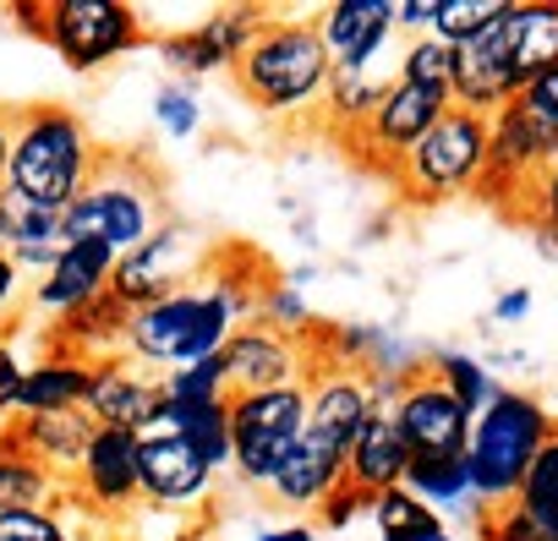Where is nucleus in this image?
I'll use <instances>...</instances> for the list:
<instances>
[{
	"label": "nucleus",
	"mask_w": 558,
	"mask_h": 541,
	"mask_svg": "<svg viewBox=\"0 0 558 541\" xmlns=\"http://www.w3.org/2000/svg\"><path fill=\"white\" fill-rule=\"evenodd\" d=\"M345 481V454L335 448V443H318L313 432H302L296 443H291V454L279 459V470L268 476V497L274 503H286V508H296V514H318V503L335 492Z\"/></svg>",
	"instance_id": "nucleus-20"
},
{
	"label": "nucleus",
	"mask_w": 558,
	"mask_h": 541,
	"mask_svg": "<svg viewBox=\"0 0 558 541\" xmlns=\"http://www.w3.org/2000/svg\"><path fill=\"white\" fill-rule=\"evenodd\" d=\"M531 235H536L542 257H553V262H558V230H553V224H531Z\"/></svg>",
	"instance_id": "nucleus-51"
},
{
	"label": "nucleus",
	"mask_w": 558,
	"mask_h": 541,
	"mask_svg": "<svg viewBox=\"0 0 558 541\" xmlns=\"http://www.w3.org/2000/svg\"><path fill=\"white\" fill-rule=\"evenodd\" d=\"M61 503V476L45 470L34 454L0 443V514L17 508H56Z\"/></svg>",
	"instance_id": "nucleus-27"
},
{
	"label": "nucleus",
	"mask_w": 558,
	"mask_h": 541,
	"mask_svg": "<svg viewBox=\"0 0 558 541\" xmlns=\"http://www.w3.org/2000/svg\"><path fill=\"white\" fill-rule=\"evenodd\" d=\"M61 241H66L61 208H39V202H23V197H12V192H0V251L61 246Z\"/></svg>",
	"instance_id": "nucleus-32"
},
{
	"label": "nucleus",
	"mask_w": 558,
	"mask_h": 541,
	"mask_svg": "<svg viewBox=\"0 0 558 541\" xmlns=\"http://www.w3.org/2000/svg\"><path fill=\"white\" fill-rule=\"evenodd\" d=\"M504 12H509V0H438L427 34L444 39L449 50H460V45H471L482 28H493Z\"/></svg>",
	"instance_id": "nucleus-36"
},
{
	"label": "nucleus",
	"mask_w": 558,
	"mask_h": 541,
	"mask_svg": "<svg viewBox=\"0 0 558 541\" xmlns=\"http://www.w3.org/2000/svg\"><path fill=\"white\" fill-rule=\"evenodd\" d=\"M159 383L143 378L132 361H94V389L83 399V410L94 416V427H110V432H148L154 416H159Z\"/></svg>",
	"instance_id": "nucleus-18"
},
{
	"label": "nucleus",
	"mask_w": 558,
	"mask_h": 541,
	"mask_svg": "<svg viewBox=\"0 0 558 541\" xmlns=\"http://www.w3.org/2000/svg\"><path fill=\"white\" fill-rule=\"evenodd\" d=\"M476 530H482V541H547V536L525 519V508H520V503L482 508V514H476Z\"/></svg>",
	"instance_id": "nucleus-41"
},
{
	"label": "nucleus",
	"mask_w": 558,
	"mask_h": 541,
	"mask_svg": "<svg viewBox=\"0 0 558 541\" xmlns=\"http://www.w3.org/2000/svg\"><path fill=\"white\" fill-rule=\"evenodd\" d=\"M263 274H230V268H208V280H192L181 291H170L154 307H137L126 318V340L121 351L132 361L181 372L197 367L208 356L225 351V340L257 318V296H263Z\"/></svg>",
	"instance_id": "nucleus-1"
},
{
	"label": "nucleus",
	"mask_w": 558,
	"mask_h": 541,
	"mask_svg": "<svg viewBox=\"0 0 558 541\" xmlns=\"http://www.w3.org/2000/svg\"><path fill=\"white\" fill-rule=\"evenodd\" d=\"M433 12H438V0H395V28H405L411 39H422L433 28Z\"/></svg>",
	"instance_id": "nucleus-45"
},
{
	"label": "nucleus",
	"mask_w": 558,
	"mask_h": 541,
	"mask_svg": "<svg viewBox=\"0 0 558 541\" xmlns=\"http://www.w3.org/2000/svg\"><path fill=\"white\" fill-rule=\"evenodd\" d=\"M444 110H449L444 94H427V88H411V83H395V77H389V88H384L378 110L367 115V126L351 132V137H362V148H356L362 164L395 175V170L405 164V153L433 132V121H438Z\"/></svg>",
	"instance_id": "nucleus-11"
},
{
	"label": "nucleus",
	"mask_w": 558,
	"mask_h": 541,
	"mask_svg": "<svg viewBox=\"0 0 558 541\" xmlns=\"http://www.w3.org/2000/svg\"><path fill=\"white\" fill-rule=\"evenodd\" d=\"M0 541H77V530L56 508H17L0 514Z\"/></svg>",
	"instance_id": "nucleus-40"
},
{
	"label": "nucleus",
	"mask_w": 558,
	"mask_h": 541,
	"mask_svg": "<svg viewBox=\"0 0 558 541\" xmlns=\"http://www.w3.org/2000/svg\"><path fill=\"white\" fill-rule=\"evenodd\" d=\"M329 77L335 61L313 17H263L257 39L235 61V88L268 115H296L307 104H324Z\"/></svg>",
	"instance_id": "nucleus-4"
},
{
	"label": "nucleus",
	"mask_w": 558,
	"mask_h": 541,
	"mask_svg": "<svg viewBox=\"0 0 558 541\" xmlns=\"http://www.w3.org/2000/svg\"><path fill=\"white\" fill-rule=\"evenodd\" d=\"M514 104H520V110H525V115H531V121L558 143V66H553V72H542L531 88H520V94H514Z\"/></svg>",
	"instance_id": "nucleus-42"
},
{
	"label": "nucleus",
	"mask_w": 558,
	"mask_h": 541,
	"mask_svg": "<svg viewBox=\"0 0 558 541\" xmlns=\"http://www.w3.org/2000/svg\"><path fill=\"white\" fill-rule=\"evenodd\" d=\"M558 159V143L509 99L504 110L487 115V170H482V186L476 197L509 208V213H525V197H531V181Z\"/></svg>",
	"instance_id": "nucleus-8"
},
{
	"label": "nucleus",
	"mask_w": 558,
	"mask_h": 541,
	"mask_svg": "<svg viewBox=\"0 0 558 541\" xmlns=\"http://www.w3.org/2000/svg\"><path fill=\"white\" fill-rule=\"evenodd\" d=\"M384 88H389V77H378V72H335L329 88H324V115H329V126L362 132L367 115L378 110Z\"/></svg>",
	"instance_id": "nucleus-33"
},
{
	"label": "nucleus",
	"mask_w": 558,
	"mask_h": 541,
	"mask_svg": "<svg viewBox=\"0 0 558 541\" xmlns=\"http://www.w3.org/2000/svg\"><path fill=\"white\" fill-rule=\"evenodd\" d=\"M520 219H531V224H553L558 230V159L531 181V197H525V213Z\"/></svg>",
	"instance_id": "nucleus-44"
},
{
	"label": "nucleus",
	"mask_w": 558,
	"mask_h": 541,
	"mask_svg": "<svg viewBox=\"0 0 558 541\" xmlns=\"http://www.w3.org/2000/svg\"><path fill=\"white\" fill-rule=\"evenodd\" d=\"M23 361L12 345H0V410H17V389H23Z\"/></svg>",
	"instance_id": "nucleus-46"
},
{
	"label": "nucleus",
	"mask_w": 558,
	"mask_h": 541,
	"mask_svg": "<svg viewBox=\"0 0 558 541\" xmlns=\"http://www.w3.org/2000/svg\"><path fill=\"white\" fill-rule=\"evenodd\" d=\"M257 323L279 329V334H296V340H313V312H307V296L291 291V285H263L257 296Z\"/></svg>",
	"instance_id": "nucleus-38"
},
{
	"label": "nucleus",
	"mask_w": 558,
	"mask_h": 541,
	"mask_svg": "<svg viewBox=\"0 0 558 541\" xmlns=\"http://www.w3.org/2000/svg\"><path fill=\"white\" fill-rule=\"evenodd\" d=\"M126 318H132V307H121L116 296H99V302L66 312V318L56 323V334H61L66 351H88V356H99V351H121V340H126Z\"/></svg>",
	"instance_id": "nucleus-29"
},
{
	"label": "nucleus",
	"mask_w": 558,
	"mask_h": 541,
	"mask_svg": "<svg viewBox=\"0 0 558 541\" xmlns=\"http://www.w3.org/2000/svg\"><path fill=\"white\" fill-rule=\"evenodd\" d=\"M159 394H165V399H186V405H230L225 361H219V356H208V361H197V367L165 372V378H159Z\"/></svg>",
	"instance_id": "nucleus-37"
},
{
	"label": "nucleus",
	"mask_w": 558,
	"mask_h": 541,
	"mask_svg": "<svg viewBox=\"0 0 558 541\" xmlns=\"http://www.w3.org/2000/svg\"><path fill=\"white\" fill-rule=\"evenodd\" d=\"M422 367H427V372H433V378H438V383H444V389H449V394L471 410V416H476V410L498 394L493 372H487L476 356H465V351H438V356H427Z\"/></svg>",
	"instance_id": "nucleus-35"
},
{
	"label": "nucleus",
	"mask_w": 558,
	"mask_h": 541,
	"mask_svg": "<svg viewBox=\"0 0 558 541\" xmlns=\"http://www.w3.org/2000/svg\"><path fill=\"white\" fill-rule=\"evenodd\" d=\"M257 541H318V525L296 519V525H279V530H263Z\"/></svg>",
	"instance_id": "nucleus-49"
},
{
	"label": "nucleus",
	"mask_w": 558,
	"mask_h": 541,
	"mask_svg": "<svg viewBox=\"0 0 558 541\" xmlns=\"http://www.w3.org/2000/svg\"><path fill=\"white\" fill-rule=\"evenodd\" d=\"M389 34H395V0H335L318 17V39L335 72H373Z\"/></svg>",
	"instance_id": "nucleus-17"
},
{
	"label": "nucleus",
	"mask_w": 558,
	"mask_h": 541,
	"mask_svg": "<svg viewBox=\"0 0 558 541\" xmlns=\"http://www.w3.org/2000/svg\"><path fill=\"white\" fill-rule=\"evenodd\" d=\"M94 416L77 405V410H34V416H17L7 432H0V443H12V448H23V454H34L45 470H56V476H77V465H83V454H88V443H94Z\"/></svg>",
	"instance_id": "nucleus-19"
},
{
	"label": "nucleus",
	"mask_w": 558,
	"mask_h": 541,
	"mask_svg": "<svg viewBox=\"0 0 558 541\" xmlns=\"http://www.w3.org/2000/svg\"><path fill=\"white\" fill-rule=\"evenodd\" d=\"M362 514H373V492H362V487H351V481H340V487L318 503V525H324V530H345V525L362 519Z\"/></svg>",
	"instance_id": "nucleus-43"
},
{
	"label": "nucleus",
	"mask_w": 558,
	"mask_h": 541,
	"mask_svg": "<svg viewBox=\"0 0 558 541\" xmlns=\"http://www.w3.org/2000/svg\"><path fill=\"white\" fill-rule=\"evenodd\" d=\"M94 389V361H77V356H50L39 367L23 372V389H17V416H34V410H77Z\"/></svg>",
	"instance_id": "nucleus-25"
},
{
	"label": "nucleus",
	"mask_w": 558,
	"mask_h": 541,
	"mask_svg": "<svg viewBox=\"0 0 558 541\" xmlns=\"http://www.w3.org/2000/svg\"><path fill=\"white\" fill-rule=\"evenodd\" d=\"M77 487L88 497V508L99 514H121L132 508L143 492H137V432H110L99 427L83 465H77Z\"/></svg>",
	"instance_id": "nucleus-21"
},
{
	"label": "nucleus",
	"mask_w": 558,
	"mask_h": 541,
	"mask_svg": "<svg viewBox=\"0 0 558 541\" xmlns=\"http://www.w3.org/2000/svg\"><path fill=\"white\" fill-rule=\"evenodd\" d=\"M400 487H405L411 497H422L427 508H482V503L471 497L465 459H411Z\"/></svg>",
	"instance_id": "nucleus-30"
},
{
	"label": "nucleus",
	"mask_w": 558,
	"mask_h": 541,
	"mask_svg": "<svg viewBox=\"0 0 558 541\" xmlns=\"http://www.w3.org/2000/svg\"><path fill=\"white\" fill-rule=\"evenodd\" d=\"M148 432H175V438H186L214 470H230V405L159 399V416H154Z\"/></svg>",
	"instance_id": "nucleus-26"
},
{
	"label": "nucleus",
	"mask_w": 558,
	"mask_h": 541,
	"mask_svg": "<svg viewBox=\"0 0 558 541\" xmlns=\"http://www.w3.org/2000/svg\"><path fill=\"white\" fill-rule=\"evenodd\" d=\"M192 230L186 224H159L143 246H132V251H121L116 257V274H110V296L121 302V307H154V302H165L170 291H181V285H192Z\"/></svg>",
	"instance_id": "nucleus-12"
},
{
	"label": "nucleus",
	"mask_w": 558,
	"mask_h": 541,
	"mask_svg": "<svg viewBox=\"0 0 558 541\" xmlns=\"http://www.w3.org/2000/svg\"><path fill=\"white\" fill-rule=\"evenodd\" d=\"M61 224H66V241L94 235V241H105L116 257L132 251V246H143V241L165 224V197H159L154 170H148L137 153H99L94 181H88L83 197L61 213Z\"/></svg>",
	"instance_id": "nucleus-5"
},
{
	"label": "nucleus",
	"mask_w": 558,
	"mask_h": 541,
	"mask_svg": "<svg viewBox=\"0 0 558 541\" xmlns=\"http://www.w3.org/2000/svg\"><path fill=\"white\" fill-rule=\"evenodd\" d=\"M225 378H230V394H246V389H279V383H307L318 372V340H296V334H279L268 323H241L225 351Z\"/></svg>",
	"instance_id": "nucleus-10"
},
{
	"label": "nucleus",
	"mask_w": 558,
	"mask_h": 541,
	"mask_svg": "<svg viewBox=\"0 0 558 541\" xmlns=\"http://www.w3.org/2000/svg\"><path fill=\"white\" fill-rule=\"evenodd\" d=\"M378 410L373 399V378L356 372V367H335L324 361L313 378H307V432L318 443H335L345 454V443L362 432V421Z\"/></svg>",
	"instance_id": "nucleus-15"
},
{
	"label": "nucleus",
	"mask_w": 558,
	"mask_h": 541,
	"mask_svg": "<svg viewBox=\"0 0 558 541\" xmlns=\"http://www.w3.org/2000/svg\"><path fill=\"white\" fill-rule=\"evenodd\" d=\"M525 312H531V291H504L493 302V323H520Z\"/></svg>",
	"instance_id": "nucleus-47"
},
{
	"label": "nucleus",
	"mask_w": 558,
	"mask_h": 541,
	"mask_svg": "<svg viewBox=\"0 0 558 541\" xmlns=\"http://www.w3.org/2000/svg\"><path fill=\"white\" fill-rule=\"evenodd\" d=\"M110 274H116V251H110L105 241H94V235L61 241L56 268L39 280L34 302H39V312H50V318L61 323L66 312H77V307L110 296Z\"/></svg>",
	"instance_id": "nucleus-16"
},
{
	"label": "nucleus",
	"mask_w": 558,
	"mask_h": 541,
	"mask_svg": "<svg viewBox=\"0 0 558 541\" xmlns=\"http://www.w3.org/2000/svg\"><path fill=\"white\" fill-rule=\"evenodd\" d=\"M504 39L520 88H531L542 72L558 66V0H509Z\"/></svg>",
	"instance_id": "nucleus-24"
},
{
	"label": "nucleus",
	"mask_w": 558,
	"mask_h": 541,
	"mask_svg": "<svg viewBox=\"0 0 558 541\" xmlns=\"http://www.w3.org/2000/svg\"><path fill=\"white\" fill-rule=\"evenodd\" d=\"M17 285H23V274H17V268H12V257L0 251V318H7V307L17 302Z\"/></svg>",
	"instance_id": "nucleus-48"
},
{
	"label": "nucleus",
	"mask_w": 558,
	"mask_h": 541,
	"mask_svg": "<svg viewBox=\"0 0 558 541\" xmlns=\"http://www.w3.org/2000/svg\"><path fill=\"white\" fill-rule=\"evenodd\" d=\"M411 459H465V438H471V410L416 361L400 399L389 405Z\"/></svg>",
	"instance_id": "nucleus-9"
},
{
	"label": "nucleus",
	"mask_w": 558,
	"mask_h": 541,
	"mask_svg": "<svg viewBox=\"0 0 558 541\" xmlns=\"http://www.w3.org/2000/svg\"><path fill=\"white\" fill-rule=\"evenodd\" d=\"M257 28H263V12H252V7H219V12L203 17L197 28L170 34L159 50H165V61L192 83V77L235 72V61L246 56V45L257 39Z\"/></svg>",
	"instance_id": "nucleus-14"
},
{
	"label": "nucleus",
	"mask_w": 558,
	"mask_h": 541,
	"mask_svg": "<svg viewBox=\"0 0 558 541\" xmlns=\"http://www.w3.org/2000/svg\"><path fill=\"white\" fill-rule=\"evenodd\" d=\"M405 465H411V448H405V438H400V427H395L389 410H373L362 421V432L345 443V481L362 487V492H373V497L389 492V487H400L405 481Z\"/></svg>",
	"instance_id": "nucleus-23"
},
{
	"label": "nucleus",
	"mask_w": 558,
	"mask_h": 541,
	"mask_svg": "<svg viewBox=\"0 0 558 541\" xmlns=\"http://www.w3.org/2000/svg\"><path fill=\"white\" fill-rule=\"evenodd\" d=\"M487 170V115L449 104L433 132L405 153V164L395 170V186L405 192V202H449V197H471L482 186Z\"/></svg>",
	"instance_id": "nucleus-6"
},
{
	"label": "nucleus",
	"mask_w": 558,
	"mask_h": 541,
	"mask_svg": "<svg viewBox=\"0 0 558 541\" xmlns=\"http://www.w3.org/2000/svg\"><path fill=\"white\" fill-rule=\"evenodd\" d=\"M514 503L525 508V519H531L547 541H558V427H553V438L536 448V459H531V470H525Z\"/></svg>",
	"instance_id": "nucleus-31"
},
{
	"label": "nucleus",
	"mask_w": 558,
	"mask_h": 541,
	"mask_svg": "<svg viewBox=\"0 0 558 541\" xmlns=\"http://www.w3.org/2000/svg\"><path fill=\"white\" fill-rule=\"evenodd\" d=\"M99 170V143L66 104H28L12 115L7 192L39 208H72Z\"/></svg>",
	"instance_id": "nucleus-2"
},
{
	"label": "nucleus",
	"mask_w": 558,
	"mask_h": 541,
	"mask_svg": "<svg viewBox=\"0 0 558 541\" xmlns=\"http://www.w3.org/2000/svg\"><path fill=\"white\" fill-rule=\"evenodd\" d=\"M154 115H159L165 137H197V126H203V104H197L192 83H165L154 94Z\"/></svg>",
	"instance_id": "nucleus-39"
},
{
	"label": "nucleus",
	"mask_w": 558,
	"mask_h": 541,
	"mask_svg": "<svg viewBox=\"0 0 558 541\" xmlns=\"http://www.w3.org/2000/svg\"><path fill=\"white\" fill-rule=\"evenodd\" d=\"M7 164H12V110H0V192H7Z\"/></svg>",
	"instance_id": "nucleus-50"
},
{
	"label": "nucleus",
	"mask_w": 558,
	"mask_h": 541,
	"mask_svg": "<svg viewBox=\"0 0 558 541\" xmlns=\"http://www.w3.org/2000/svg\"><path fill=\"white\" fill-rule=\"evenodd\" d=\"M395 83H411V88H427V94H444L454 104V50L433 34L411 39L400 66H395Z\"/></svg>",
	"instance_id": "nucleus-34"
},
{
	"label": "nucleus",
	"mask_w": 558,
	"mask_h": 541,
	"mask_svg": "<svg viewBox=\"0 0 558 541\" xmlns=\"http://www.w3.org/2000/svg\"><path fill=\"white\" fill-rule=\"evenodd\" d=\"M558 416L525 394V389H498L476 416H471V438H465V476H471V497L482 508L514 503L536 448L553 438Z\"/></svg>",
	"instance_id": "nucleus-3"
},
{
	"label": "nucleus",
	"mask_w": 558,
	"mask_h": 541,
	"mask_svg": "<svg viewBox=\"0 0 558 541\" xmlns=\"http://www.w3.org/2000/svg\"><path fill=\"white\" fill-rule=\"evenodd\" d=\"M45 39L72 72H99L143 45V17L126 0H56L45 7Z\"/></svg>",
	"instance_id": "nucleus-7"
},
{
	"label": "nucleus",
	"mask_w": 558,
	"mask_h": 541,
	"mask_svg": "<svg viewBox=\"0 0 558 541\" xmlns=\"http://www.w3.org/2000/svg\"><path fill=\"white\" fill-rule=\"evenodd\" d=\"M219 470L175 432H143L137 438V492L154 508H203L214 497Z\"/></svg>",
	"instance_id": "nucleus-13"
},
{
	"label": "nucleus",
	"mask_w": 558,
	"mask_h": 541,
	"mask_svg": "<svg viewBox=\"0 0 558 541\" xmlns=\"http://www.w3.org/2000/svg\"><path fill=\"white\" fill-rule=\"evenodd\" d=\"M373 525H378V541H454L449 519L427 508L422 497H411L405 487H389L373 497Z\"/></svg>",
	"instance_id": "nucleus-28"
},
{
	"label": "nucleus",
	"mask_w": 558,
	"mask_h": 541,
	"mask_svg": "<svg viewBox=\"0 0 558 541\" xmlns=\"http://www.w3.org/2000/svg\"><path fill=\"white\" fill-rule=\"evenodd\" d=\"M307 432V383L230 394V443H296Z\"/></svg>",
	"instance_id": "nucleus-22"
}]
</instances>
